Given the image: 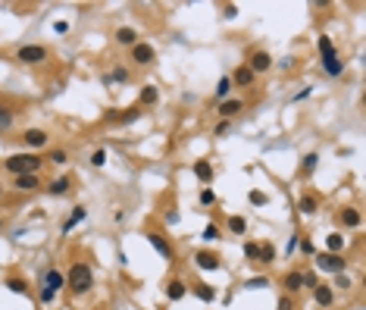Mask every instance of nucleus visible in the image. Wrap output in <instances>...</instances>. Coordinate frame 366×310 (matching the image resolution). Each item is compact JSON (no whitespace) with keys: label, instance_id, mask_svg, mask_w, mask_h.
I'll return each instance as SVG.
<instances>
[{"label":"nucleus","instance_id":"nucleus-1","mask_svg":"<svg viewBox=\"0 0 366 310\" xmlns=\"http://www.w3.org/2000/svg\"><path fill=\"white\" fill-rule=\"evenodd\" d=\"M69 288L72 294H88L94 288V272L88 264H72L69 266Z\"/></svg>","mask_w":366,"mask_h":310},{"label":"nucleus","instance_id":"nucleus-2","mask_svg":"<svg viewBox=\"0 0 366 310\" xmlns=\"http://www.w3.org/2000/svg\"><path fill=\"white\" fill-rule=\"evenodd\" d=\"M41 157H38V154H13V157H6L3 160V166H6V170L9 172H13V176H28V172H38L41 170Z\"/></svg>","mask_w":366,"mask_h":310},{"label":"nucleus","instance_id":"nucleus-3","mask_svg":"<svg viewBox=\"0 0 366 310\" xmlns=\"http://www.w3.org/2000/svg\"><path fill=\"white\" fill-rule=\"evenodd\" d=\"M47 56H50V50H47L44 44H22L16 50V60L25 66H38V63H47Z\"/></svg>","mask_w":366,"mask_h":310},{"label":"nucleus","instance_id":"nucleus-4","mask_svg":"<svg viewBox=\"0 0 366 310\" xmlns=\"http://www.w3.org/2000/svg\"><path fill=\"white\" fill-rule=\"evenodd\" d=\"M316 266H320V270H326V272H335V276H338V272H345V257H341V254H329V251H320V254H316Z\"/></svg>","mask_w":366,"mask_h":310},{"label":"nucleus","instance_id":"nucleus-5","mask_svg":"<svg viewBox=\"0 0 366 310\" xmlns=\"http://www.w3.org/2000/svg\"><path fill=\"white\" fill-rule=\"evenodd\" d=\"M141 113H144V110H141V106H132V110H107V113H103V119H107V122H119V126H132V122H138V119H141Z\"/></svg>","mask_w":366,"mask_h":310},{"label":"nucleus","instance_id":"nucleus-6","mask_svg":"<svg viewBox=\"0 0 366 310\" xmlns=\"http://www.w3.org/2000/svg\"><path fill=\"white\" fill-rule=\"evenodd\" d=\"M63 285H66V279H63V272L60 270H56V266H47L44 272H41V288H47V292H60L63 288Z\"/></svg>","mask_w":366,"mask_h":310},{"label":"nucleus","instance_id":"nucleus-7","mask_svg":"<svg viewBox=\"0 0 366 310\" xmlns=\"http://www.w3.org/2000/svg\"><path fill=\"white\" fill-rule=\"evenodd\" d=\"M244 66L251 69L254 76H260V72H269V69H273V56H269L266 50H254V54H251V60H247Z\"/></svg>","mask_w":366,"mask_h":310},{"label":"nucleus","instance_id":"nucleus-8","mask_svg":"<svg viewBox=\"0 0 366 310\" xmlns=\"http://www.w3.org/2000/svg\"><path fill=\"white\" fill-rule=\"evenodd\" d=\"M153 60H157V50H153L147 41H138V44L132 47V63H138V66H150Z\"/></svg>","mask_w":366,"mask_h":310},{"label":"nucleus","instance_id":"nucleus-9","mask_svg":"<svg viewBox=\"0 0 366 310\" xmlns=\"http://www.w3.org/2000/svg\"><path fill=\"white\" fill-rule=\"evenodd\" d=\"M147 242H150V248H153V251H157L163 260H169V264L175 260V251H172V244H169V242H166V238H163L160 232H150V235H147Z\"/></svg>","mask_w":366,"mask_h":310},{"label":"nucleus","instance_id":"nucleus-10","mask_svg":"<svg viewBox=\"0 0 366 310\" xmlns=\"http://www.w3.org/2000/svg\"><path fill=\"white\" fill-rule=\"evenodd\" d=\"M194 264L204 270V272H213V270L222 266V257L213 254V251H197V254H194Z\"/></svg>","mask_w":366,"mask_h":310},{"label":"nucleus","instance_id":"nucleus-11","mask_svg":"<svg viewBox=\"0 0 366 310\" xmlns=\"http://www.w3.org/2000/svg\"><path fill=\"white\" fill-rule=\"evenodd\" d=\"M22 141H25V148H31V150H41L47 141H50V135L44 132V128H28L25 135H22Z\"/></svg>","mask_w":366,"mask_h":310},{"label":"nucleus","instance_id":"nucleus-12","mask_svg":"<svg viewBox=\"0 0 366 310\" xmlns=\"http://www.w3.org/2000/svg\"><path fill=\"white\" fill-rule=\"evenodd\" d=\"M229 78H232V88H251L257 76H254V72H251V69H247V66L241 63V66H238V69H235V72H232Z\"/></svg>","mask_w":366,"mask_h":310},{"label":"nucleus","instance_id":"nucleus-13","mask_svg":"<svg viewBox=\"0 0 366 310\" xmlns=\"http://www.w3.org/2000/svg\"><path fill=\"white\" fill-rule=\"evenodd\" d=\"M13 188H19V192H38V188H41V178H38V172L13 176Z\"/></svg>","mask_w":366,"mask_h":310},{"label":"nucleus","instance_id":"nucleus-14","mask_svg":"<svg viewBox=\"0 0 366 310\" xmlns=\"http://www.w3.org/2000/svg\"><path fill=\"white\" fill-rule=\"evenodd\" d=\"M316 47H320V63H329V60L338 56V50H335V44H332L329 34H320V38H316Z\"/></svg>","mask_w":366,"mask_h":310},{"label":"nucleus","instance_id":"nucleus-15","mask_svg":"<svg viewBox=\"0 0 366 310\" xmlns=\"http://www.w3.org/2000/svg\"><path fill=\"white\" fill-rule=\"evenodd\" d=\"M113 38H116V44H119V47H135L138 44V32L132 26H119Z\"/></svg>","mask_w":366,"mask_h":310},{"label":"nucleus","instance_id":"nucleus-16","mask_svg":"<svg viewBox=\"0 0 366 310\" xmlns=\"http://www.w3.org/2000/svg\"><path fill=\"white\" fill-rule=\"evenodd\" d=\"M85 220H88V210H85V207H75V210H72V216H66V222L60 226V235H69L78 222H85Z\"/></svg>","mask_w":366,"mask_h":310},{"label":"nucleus","instance_id":"nucleus-17","mask_svg":"<svg viewBox=\"0 0 366 310\" xmlns=\"http://www.w3.org/2000/svg\"><path fill=\"white\" fill-rule=\"evenodd\" d=\"M213 176H216L213 163H207V160H197V163H194V178H197V182L210 185V182H213Z\"/></svg>","mask_w":366,"mask_h":310},{"label":"nucleus","instance_id":"nucleus-18","mask_svg":"<svg viewBox=\"0 0 366 310\" xmlns=\"http://www.w3.org/2000/svg\"><path fill=\"white\" fill-rule=\"evenodd\" d=\"M338 220L345 222L348 229H360V226H363V216H360V210H357V207H345V210L338 213Z\"/></svg>","mask_w":366,"mask_h":310},{"label":"nucleus","instance_id":"nucleus-19","mask_svg":"<svg viewBox=\"0 0 366 310\" xmlns=\"http://www.w3.org/2000/svg\"><path fill=\"white\" fill-rule=\"evenodd\" d=\"M188 292H194V298H200L204 304H213V301H216V288H213V285H207V282H197V285H191Z\"/></svg>","mask_w":366,"mask_h":310},{"label":"nucleus","instance_id":"nucleus-20","mask_svg":"<svg viewBox=\"0 0 366 310\" xmlns=\"http://www.w3.org/2000/svg\"><path fill=\"white\" fill-rule=\"evenodd\" d=\"M313 298H316V304H320V307H332V304H335L332 285H316V288H313Z\"/></svg>","mask_w":366,"mask_h":310},{"label":"nucleus","instance_id":"nucleus-21","mask_svg":"<svg viewBox=\"0 0 366 310\" xmlns=\"http://www.w3.org/2000/svg\"><path fill=\"white\" fill-rule=\"evenodd\" d=\"M241 110H244V100H238V98H229V100L219 104V116L222 119H232L235 113H241Z\"/></svg>","mask_w":366,"mask_h":310},{"label":"nucleus","instance_id":"nucleus-22","mask_svg":"<svg viewBox=\"0 0 366 310\" xmlns=\"http://www.w3.org/2000/svg\"><path fill=\"white\" fill-rule=\"evenodd\" d=\"M128 76H132V72H128V69L125 66H116V69H110V72L107 76H103V85H122V82H128Z\"/></svg>","mask_w":366,"mask_h":310},{"label":"nucleus","instance_id":"nucleus-23","mask_svg":"<svg viewBox=\"0 0 366 310\" xmlns=\"http://www.w3.org/2000/svg\"><path fill=\"white\" fill-rule=\"evenodd\" d=\"M282 285H285L288 294H298V292L304 288V272H288V276L282 279Z\"/></svg>","mask_w":366,"mask_h":310},{"label":"nucleus","instance_id":"nucleus-24","mask_svg":"<svg viewBox=\"0 0 366 310\" xmlns=\"http://www.w3.org/2000/svg\"><path fill=\"white\" fill-rule=\"evenodd\" d=\"M185 294H188V285H185L182 279H172V282L166 285V298H169V301H182Z\"/></svg>","mask_w":366,"mask_h":310},{"label":"nucleus","instance_id":"nucleus-25","mask_svg":"<svg viewBox=\"0 0 366 310\" xmlns=\"http://www.w3.org/2000/svg\"><path fill=\"white\" fill-rule=\"evenodd\" d=\"M326 251L329 254H341V251H345V235H341V232L326 235Z\"/></svg>","mask_w":366,"mask_h":310},{"label":"nucleus","instance_id":"nucleus-26","mask_svg":"<svg viewBox=\"0 0 366 310\" xmlns=\"http://www.w3.org/2000/svg\"><path fill=\"white\" fill-rule=\"evenodd\" d=\"M69 188H72V182H69L66 176H60V178H53L50 182V188H47V194H53V198H63Z\"/></svg>","mask_w":366,"mask_h":310},{"label":"nucleus","instance_id":"nucleus-27","mask_svg":"<svg viewBox=\"0 0 366 310\" xmlns=\"http://www.w3.org/2000/svg\"><path fill=\"white\" fill-rule=\"evenodd\" d=\"M323 72H326L329 78L345 76V63H341V56H335V60H329V63H323Z\"/></svg>","mask_w":366,"mask_h":310},{"label":"nucleus","instance_id":"nucleus-28","mask_svg":"<svg viewBox=\"0 0 366 310\" xmlns=\"http://www.w3.org/2000/svg\"><path fill=\"white\" fill-rule=\"evenodd\" d=\"M298 210L304 213V216H313V213L320 210V200H316L313 194H304V198H301V204H298Z\"/></svg>","mask_w":366,"mask_h":310},{"label":"nucleus","instance_id":"nucleus-29","mask_svg":"<svg viewBox=\"0 0 366 310\" xmlns=\"http://www.w3.org/2000/svg\"><path fill=\"white\" fill-rule=\"evenodd\" d=\"M141 106H153V104H157L160 100V91L157 88H153V85H144V88H141Z\"/></svg>","mask_w":366,"mask_h":310},{"label":"nucleus","instance_id":"nucleus-30","mask_svg":"<svg viewBox=\"0 0 366 310\" xmlns=\"http://www.w3.org/2000/svg\"><path fill=\"white\" fill-rule=\"evenodd\" d=\"M229 94H232V78L229 76H222L219 82H216V100L222 104V100H229Z\"/></svg>","mask_w":366,"mask_h":310},{"label":"nucleus","instance_id":"nucleus-31","mask_svg":"<svg viewBox=\"0 0 366 310\" xmlns=\"http://www.w3.org/2000/svg\"><path fill=\"white\" fill-rule=\"evenodd\" d=\"M229 232L232 235H244L247 232V220L238 216V213H232V216H229Z\"/></svg>","mask_w":366,"mask_h":310},{"label":"nucleus","instance_id":"nucleus-32","mask_svg":"<svg viewBox=\"0 0 366 310\" xmlns=\"http://www.w3.org/2000/svg\"><path fill=\"white\" fill-rule=\"evenodd\" d=\"M13 119H16V113L9 110V106H0V132H9V128H13Z\"/></svg>","mask_w":366,"mask_h":310},{"label":"nucleus","instance_id":"nucleus-33","mask_svg":"<svg viewBox=\"0 0 366 310\" xmlns=\"http://www.w3.org/2000/svg\"><path fill=\"white\" fill-rule=\"evenodd\" d=\"M260 264H273V260H276V248H273V242H263V244H260Z\"/></svg>","mask_w":366,"mask_h":310},{"label":"nucleus","instance_id":"nucleus-34","mask_svg":"<svg viewBox=\"0 0 366 310\" xmlns=\"http://www.w3.org/2000/svg\"><path fill=\"white\" fill-rule=\"evenodd\" d=\"M6 288L13 292V294H22V298H25V294H28V282H25V279H6Z\"/></svg>","mask_w":366,"mask_h":310},{"label":"nucleus","instance_id":"nucleus-35","mask_svg":"<svg viewBox=\"0 0 366 310\" xmlns=\"http://www.w3.org/2000/svg\"><path fill=\"white\" fill-rule=\"evenodd\" d=\"M316 166H320V154H307L304 163H301V172H304V176H310Z\"/></svg>","mask_w":366,"mask_h":310},{"label":"nucleus","instance_id":"nucleus-36","mask_svg":"<svg viewBox=\"0 0 366 310\" xmlns=\"http://www.w3.org/2000/svg\"><path fill=\"white\" fill-rule=\"evenodd\" d=\"M269 285V279L266 276H254V279H244V285L241 288H247V292H257V288H266Z\"/></svg>","mask_w":366,"mask_h":310},{"label":"nucleus","instance_id":"nucleus-37","mask_svg":"<svg viewBox=\"0 0 366 310\" xmlns=\"http://www.w3.org/2000/svg\"><path fill=\"white\" fill-rule=\"evenodd\" d=\"M247 198H251V204H254V207H263V204H269V194H266V192H251Z\"/></svg>","mask_w":366,"mask_h":310},{"label":"nucleus","instance_id":"nucleus-38","mask_svg":"<svg viewBox=\"0 0 366 310\" xmlns=\"http://www.w3.org/2000/svg\"><path fill=\"white\" fill-rule=\"evenodd\" d=\"M244 257L247 260H257L260 257V244L257 242H244Z\"/></svg>","mask_w":366,"mask_h":310},{"label":"nucleus","instance_id":"nucleus-39","mask_svg":"<svg viewBox=\"0 0 366 310\" xmlns=\"http://www.w3.org/2000/svg\"><path fill=\"white\" fill-rule=\"evenodd\" d=\"M298 244H301V235L294 232V235L288 238V244H285V257H294V251H298Z\"/></svg>","mask_w":366,"mask_h":310},{"label":"nucleus","instance_id":"nucleus-40","mask_svg":"<svg viewBox=\"0 0 366 310\" xmlns=\"http://www.w3.org/2000/svg\"><path fill=\"white\" fill-rule=\"evenodd\" d=\"M216 238H219V226H216V222H210L207 229H204V242H216Z\"/></svg>","mask_w":366,"mask_h":310},{"label":"nucleus","instance_id":"nucleus-41","mask_svg":"<svg viewBox=\"0 0 366 310\" xmlns=\"http://www.w3.org/2000/svg\"><path fill=\"white\" fill-rule=\"evenodd\" d=\"M200 204H204V207L216 204V192H210V188H204V192H200Z\"/></svg>","mask_w":366,"mask_h":310},{"label":"nucleus","instance_id":"nucleus-42","mask_svg":"<svg viewBox=\"0 0 366 310\" xmlns=\"http://www.w3.org/2000/svg\"><path fill=\"white\" fill-rule=\"evenodd\" d=\"M91 163H94V166H103V163H107V150H103V148H97V150L91 154Z\"/></svg>","mask_w":366,"mask_h":310},{"label":"nucleus","instance_id":"nucleus-43","mask_svg":"<svg viewBox=\"0 0 366 310\" xmlns=\"http://www.w3.org/2000/svg\"><path fill=\"white\" fill-rule=\"evenodd\" d=\"M298 251H304V254H316V244L310 242V238H304V235H301V244H298Z\"/></svg>","mask_w":366,"mask_h":310},{"label":"nucleus","instance_id":"nucleus-44","mask_svg":"<svg viewBox=\"0 0 366 310\" xmlns=\"http://www.w3.org/2000/svg\"><path fill=\"white\" fill-rule=\"evenodd\" d=\"M335 288H351V276H348V272H338V276H335Z\"/></svg>","mask_w":366,"mask_h":310},{"label":"nucleus","instance_id":"nucleus-45","mask_svg":"<svg viewBox=\"0 0 366 310\" xmlns=\"http://www.w3.org/2000/svg\"><path fill=\"white\" fill-rule=\"evenodd\" d=\"M276 310H294V301H291L288 294H282V298H279V304H276Z\"/></svg>","mask_w":366,"mask_h":310},{"label":"nucleus","instance_id":"nucleus-46","mask_svg":"<svg viewBox=\"0 0 366 310\" xmlns=\"http://www.w3.org/2000/svg\"><path fill=\"white\" fill-rule=\"evenodd\" d=\"M310 94H313V88L307 85V88H301V91H298V94H294V98H291V104H298V100H307V98H310Z\"/></svg>","mask_w":366,"mask_h":310},{"label":"nucleus","instance_id":"nucleus-47","mask_svg":"<svg viewBox=\"0 0 366 310\" xmlns=\"http://www.w3.org/2000/svg\"><path fill=\"white\" fill-rule=\"evenodd\" d=\"M66 160H69V157H66V150H50V163H60V166H63Z\"/></svg>","mask_w":366,"mask_h":310},{"label":"nucleus","instance_id":"nucleus-48","mask_svg":"<svg viewBox=\"0 0 366 310\" xmlns=\"http://www.w3.org/2000/svg\"><path fill=\"white\" fill-rule=\"evenodd\" d=\"M229 128H232V126H229V119H222V122L213 128V135H216V138H219V135H229Z\"/></svg>","mask_w":366,"mask_h":310},{"label":"nucleus","instance_id":"nucleus-49","mask_svg":"<svg viewBox=\"0 0 366 310\" xmlns=\"http://www.w3.org/2000/svg\"><path fill=\"white\" fill-rule=\"evenodd\" d=\"M222 16H226V19H235V16H238V6H235V4H226V6H222Z\"/></svg>","mask_w":366,"mask_h":310},{"label":"nucleus","instance_id":"nucleus-50","mask_svg":"<svg viewBox=\"0 0 366 310\" xmlns=\"http://www.w3.org/2000/svg\"><path fill=\"white\" fill-rule=\"evenodd\" d=\"M53 32H56V34H66V32H69V22L56 19V22H53Z\"/></svg>","mask_w":366,"mask_h":310},{"label":"nucleus","instance_id":"nucleus-51","mask_svg":"<svg viewBox=\"0 0 366 310\" xmlns=\"http://www.w3.org/2000/svg\"><path fill=\"white\" fill-rule=\"evenodd\" d=\"M304 285H307V288H316L320 282H316V276H313V272H304Z\"/></svg>","mask_w":366,"mask_h":310},{"label":"nucleus","instance_id":"nucleus-52","mask_svg":"<svg viewBox=\"0 0 366 310\" xmlns=\"http://www.w3.org/2000/svg\"><path fill=\"white\" fill-rule=\"evenodd\" d=\"M294 63H298L294 56H285V60H279V69H294Z\"/></svg>","mask_w":366,"mask_h":310},{"label":"nucleus","instance_id":"nucleus-53","mask_svg":"<svg viewBox=\"0 0 366 310\" xmlns=\"http://www.w3.org/2000/svg\"><path fill=\"white\" fill-rule=\"evenodd\" d=\"M179 220H182V216H179V213H175V210H166V222H169V226H175Z\"/></svg>","mask_w":366,"mask_h":310},{"label":"nucleus","instance_id":"nucleus-54","mask_svg":"<svg viewBox=\"0 0 366 310\" xmlns=\"http://www.w3.org/2000/svg\"><path fill=\"white\" fill-rule=\"evenodd\" d=\"M0 226H3V220H0Z\"/></svg>","mask_w":366,"mask_h":310}]
</instances>
